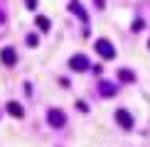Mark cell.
<instances>
[{
  "mask_svg": "<svg viewBox=\"0 0 150 147\" xmlns=\"http://www.w3.org/2000/svg\"><path fill=\"white\" fill-rule=\"evenodd\" d=\"M69 12L71 15H76L81 22H84V34H89V27H86V24H89V12L84 10V5L79 3V0H71L69 3Z\"/></svg>",
  "mask_w": 150,
  "mask_h": 147,
  "instance_id": "obj_1",
  "label": "cell"
},
{
  "mask_svg": "<svg viewBox=\"0 0 150 147\" xmlns=\"http://www.w3.org/2000/svg\"><path fill=\"white\" fill-rule=\"evenodd\" d=\"M47 123L52 127H64V123H67V115L62 113L59 108H49L47 110Z\"/></svg>",
  "mask_w": 150,
  "mask_h": 147,
  "instance_id": "obj_2",
  "label": "cell"
},
{
  "mask_svg": "<svg viewBox=\"0 0 150 147\" xmlns=\"http://www.w3.org/2000/svg\"><path fill=\"white\" fill-rule=\"evenodd\" d=\"M96 52H98V57H103V59H113L116 57V49H113V44H111L108 39H96Z\"/></svg>",
  "mask_w": 150,
  "mask_h": 147,
  "instance_id": "obj_3",
  "label": "cell"
},
{
  "mask_svg": "<svg viewBox=\"0 0 150 147\" xmlns=\"http://www.w3.org/2000/svg\"><path fill=\"white\" fill-rule=\"evenodd\" d=\"M89 59H86V54H74V57L69 59V69L71 71H86L89 69Z\"/></svg>",
  "mask_w": 150,
  "mask_h": 147,
  "instance_id": "obj_4",
  "label": "cell"
},
{
  "mask_svg": "<svg viewBox=\"0 0 150 147\" xmlns=\"http://www.w3.org/2000/svg\"><path fill=\"white\" fill-rule=\"evenodd\" d=\"M116 123L123 127V130H130V127H133V115H130L128 110L118 108V110H116Z\"/></svg>",
  "mask_w": 150,
  "mask_h": 147,
  "instance_id": "obj_5",
  "label": "cell"
},
{
  "mask_svg": "<svg viewBox=\"0 0 150 147\" xmlns=\"http://www.w3.org/2000/svg\"><path fill=\"white\" fill-rule=\"evenodd\" d=\"M118 93V86L116 83H111V81H101L98 83V96L101 98H113Z\"/></svg>",
  "mask_w": 150,
  "mask_h": 147,
  "instance_id": "obj_6",
  "label": "cell"
},
{
  "mask_svg": "<svg viewBox=\"0 0 150 147\" xmlns=\"http://www.w3.org/2000/svg\"><path fill=\"white\" fill-rule=\"evenodd\" d=\"M0 61H3L5 66H15L17 64V54L12 47H3V52H0Z\"/></svg>",
  "mask_w": 150,
  "mask_h": 147,
  "instance_id": "obj_7",
  "label": "cell"
},
{
  "mask_svg": "<svg viewBox=\"0 0 150 147\" xmlns=\"http://www.w3.org/2000/svg\"><path fill=\"white\" fill-rule=\"evenodd\" d=\"M5 110H8V113L12 115V118H22V115H25L22 106H20V103H15V101H10L8 106H5Z\"/></svg>",
  "mask_w": 150,
  "mask_h": 147,
  "instance_id": "obj_8",
  "label": "cell"
},
{
  "mask_svg": "<svg viewBox=\"0 0 150 147\" xmlns=\"http://www.w3.org/2000/svg\"><path fill=\"white\" fill-rule=\"evenodd\" d=\"M118 81H123V83H133V81H135V74L130 71V69H121V71H118Z\"/></svg>",
  "mask_w": 150,
  "mask_h": 147,
  "instance_id": "obj_9",
  "label": "cell"
},
{
  "mask_svg": "<svg viewBox=\"0 0 150 147\" xmlns=\"http://www.w3.org/2000/svg\"><path fill=\"white\" fill-rule=\"evenodd\" d=\"M35 24H37V29H40V32H47L52 22H49V17H45V15H37V17H35Z\"/></svg>",
  "mask_w": 150,
  "mask_h": 147,
  "instance_id": "obj_10",
  "label": "cell"
},
{
  "mask_svg": "<svg viewBox=\"0 0 150 147\" xmlns=\"http://www.w3.org/2000/svg\"><path fill=\"white\" fill-rule=\"evenodd\" d=\"M143 27H145V22H143V20H135V22H133V27H130V29H133V32H140Z\"/></svg>",
  "mask_w": 150,
  "mask_h": 147,
  "instance_id": "obj_11",
  "label": "cell"
},
{
  "mask_svg": "<svg viewBox=\"0 0 150 147\" xmlns=\"http://www.w3.org/2000/svg\"><path fill=\"white\" fill-rule=\"evenodd\" d=\"M76 108L81 113H89V103H84V101H76Z\"/></svg>",
  "mask_w": 150,
  "mask_h": 147,
  "instance_id": "obj_12",
  "label": "cell"
},
{
  "mask_svg": "<svg viewBox=\"0 0 150 147\" xmlns=\"http://www.w3.org/2000/svg\"><path fill=\"white\" fill-rule=\"evenodd\" d=\"M27 44L30 47H37V34H27Z\"/></svg>",
  "mask_w": 150,
  "mask_h": 147,
  "instance_id": "obj_13",
  "label": "cell"
},
{
  "mask_svg": "<svg viewBox=\"0 0 150 147\" xmlns=\"http://www.w3.org/2000/svg\"><path fill=\"white\" fill-rule=\"evenodd\" d=\"M5 22H8V15H5V10L0 8V24H5Z\"/></svg>",
  "mask_w": 150,
  "mask_h": 147,
  "instance_id": "obj_14",
  "label": "cell"
},
{
  "mask_svg": "<svg viewBox=\"0 0 150 147\" xmlns=\"http://www.w3.org/2000/svg\"><path fill=\"white\" fill-rule=\"evenodd\" d=\"M25 3H27V10H35L37 8V0H25Z\"/></svg>",
  "mask_w": 150,
  "mask_h": 147,
  "instance_id": "obj_15",
  "label": "cell"
},
{
  "mask_svg": "<svg viewBox=\"0 0 150 147\" xmlns=\"http://www.w3.org/2000/svg\"><path fill=\"white\" fill-rule=\"evenodd\" d=\"M93 3H96V5H98V8H101V10L106 8V0H93Z\"/></svg>",
  "mask_w": 150,
  "mask_h": 147,
  "instance_id": "obj_16",
  "label": "cell"
},
{
  "mask_svg": "<svg viewBox=\"0 0 150 147\" xmlns=\"http://www.w3.org/2000/svg\"><path fill=\"white\" fill-rule=\"evenodd\" d=\"M148 47H150V39H148Z\"/></svg>",
  "mask_w": 150,
  "mask_h": 147,
  "instance_id": "obj_17",
  "label": "cell"
}]
</instances>
